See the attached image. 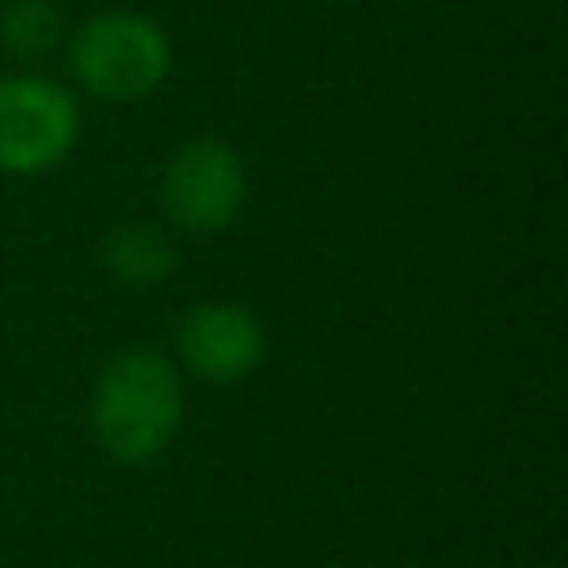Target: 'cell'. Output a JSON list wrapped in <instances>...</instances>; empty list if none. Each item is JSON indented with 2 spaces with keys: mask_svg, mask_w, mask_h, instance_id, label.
I'll return each mask as SVG.
<instances>
[{
  "mask_svg": "<svg viewBox=\"0 0 568 568\" xmlns=\"http://www.w3.org/2000/svg\"><path fill=\"white\" fill-rule=\"evenodd\" d=\"M182 413H186L182 373L164 351L151 346H129L111 355L89 399L93 439L102 444L106 457L124 466H142L160 457L173 444Z\"/></svg>",
  "mask_w": 568,
  "mask_h": 568,
  "instance_id": "1",
  "label": "cell"
},
{
  "mask_svg": "<svg viewBox=\"0 0 568 568\" xmlns=\"http://www.w3.org/2000/svg\"><path fill=\"white\" fill-rule=\"evenodd\" d=\"M173 71V44L164 27L146 13L111 9L89 18L71 36V75L84 93L102 102H142Z\"/></svg>",
  "mask_w": 568,
  "mask_h": 568,
  "instance_id": "2",
  "label": "cell"
},
{
  "mask_svg": "<svg viewBox=\"0 0 568 568\" xmlns=\"http://www.w3.org/2000/svg\"><path fill=\"white\" fill-rule=\"evenodd\" d=\"M80 142V102L49 75L0 80V173L31 178L58 169Z\"/></svg>",
  "mask_w": 568,
  "mask_h": 568,
  "instance_id": "3",
  "label": "cell"
},
{
  "mask_svg": "<svg viewBox=\"0 0 568 568\" xmlns=\"http://www.w3.org/2000/svg\"><path fill=\"white\" fill-rule=\"evenodd\" d=\"M244 200H248L244 160L217 138H195L178 146L160 173V204L169 222L191 235L226 231L240 217Z\"/></svg>",
  "mask_w": 568,
  "mask_h": 568,
  "instance_id": "4",
  "label": "cell"
},
{
  "mask_svg": "<svg viewBox=\"0 0 568 568\" xmlns=\"http://www.w3.org/2000/svg\"><path fill=\"white\" fill-rule=\"evenodd\" d=\"M173 351H178V364L186 373H195L200 382L231 386L266 359V333L248 306L200 302L178 320Z\"/></svg>",
  "mask_w": 568,
  "mask_h": 568,
  "instance_id": "5",
  "label": "cell"
},
{
  "mask_svg": "<svg viewBox=\"0 0 568 568\" xmlns=\"http://www.w3.org/2000/svg\"><path fill=\"white\" fill-rule=\"evenodd\" d=\"M102 266L124 288H160L178 271V248L160 226L124 222L102 240Z\"/></svg>",
  "mask_w": 568,
  "mask_h": 568,
  "instance_id": "6",
  "label": "cell"
},
{
  "mask_svg": "<svg viewBox=\"0 0 568 568\" xmlns=\"http://www.w3.org/2000/svg\"><path fill=\"white\" fill-rule=\"evenodd\" d=\"M62 13L53 0H9L0 9V44L13 58H40L58 44Z\"/></svg>",
  "mask_w": 568,
  "mask_h": 568,
  "instance_id": "7",
  "label": "cell"
}]
</instances>
